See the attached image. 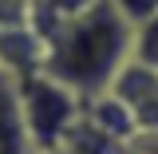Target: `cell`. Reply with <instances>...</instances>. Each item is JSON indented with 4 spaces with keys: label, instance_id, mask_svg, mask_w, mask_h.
<instances>
[{
    "label": "cell",
    "instance_id": "obj_1",
    "mask_svg": "<svg viewBox=\"0 0 158 154\" xmlns=\"http://www.w3.org/2000/svg\"><path fill=\"white\" fill-rule=\"evenodd\" d=\"M36 28L44 32V44H48L44 71L59 79L67 91H75L79 99H95L111 91L115 75L131 59V28L118 20V12L107 0Z\"/></svg>",
    "mask_w": 158,
    "mask_h": 154
},
{
    "label": "cell",
    "instance_id": "obj_2",
    "mask_svg": "<svg viewBox=\"0 0 158 154\" xmlns=\"http://www.w3.org/2000/svg\"><path fill=\"white\" fill-rule=\"evenodd\" d=\"M16 99H20V119H24V135L32 142V150H52L63 142L67 127L79 119L83 99L75 91H67L59 79H52L48 71L16 83Z\"/></svg>",
    "mask_w": 158,
    "mask_h": 154
},
{
    "label": "cell",
    "instance_id": "obj_3",
    "mask_svg": "<svg viewBox=\"0 0 158 154\" xmlns=\"http://www.w3.org/2000/svg\"><path fill=\"white\" fill-rule=\"evenodd\" d=\"M44 59H48V44H44V32L32 20L0 28V71L12 83H24V79L40 75Z\"/></svg>",
    "mask_w": 158,
    "mask_h": 154
},
{
    "label": "cell",
    "instance_id": "obj_4",
    "mask_svg": "<svg viewBox=\"0 0 158 154\" xmlns=\"http://www.w3.org/2000/svg\"><path fill=\"white\" fill-rule=\"evenodd\" d=\"M111 95L127 103L138 131H154L158 135V71L127 59L123 71L115 75V83H111Z\"/></svg>",
    "mask_w": 158,
    "mask_h": 154
},
{
    "label": "cell",
    "instance_id": "obj_5",
    "mask_svg": "<svg viewBox=\"0 0 158 154\" xmlns=\"http://www.w3.org/2000/svg\"><path fill=\"white\" fill-rule=\"evenodd\" d=\"M83 115L91 119L107 138H115V142H127V138L138 131V127H135V115L127 111V103L115 99L111 91H103V95H95V99H83Z\"/></svg>",
    "mask_w": 158,
    "mask_h": 154
},
{
    "label": "cell",
    "instance_id": "obj_6",
    "mask_svg": "<svg viewBox=\"0 0 158 154\" xmlns=\"http://www.w3.org/2000/svg\"><path fill=\"white\" fill-rule=\"evenodd\" d=\"M0 154H36L24 135V119H20V99L16 83L0 71Z\"/></svg>",
    "mask_w": 158,
    "mask_h": 154
},
{
    "label": "cell",
    "instance_id": "obj_7",
    "mask_svg": "<svg viewBox=\"0 0 158 154\" xmlns=\"http://www.w3.org/2000/svg\"><path fill=\"white\" fill-rule=\"evenodd\" d=\"M131 59L150 67V71H158V16L131 28Z\"/></svg>",
    "mask_w": 158,
    "mask_h": 154
},
{
    "label": "cell",
    "instance_id": "obj_8",
    "mask_svg": "<svg viewBox=\"0 0 158 154\" xmlns=\"http://www.w3.org/2000/svg\"><path fill=\"white\" fill-rule=\"evenodd\" d=\"M99 0H32V24H48V20H63L75 16L83 8H91Z\"/></svg>",
    "mask_w": 158,
    "mask_h": 154
},
{
    "label": "cell",
    "instance_id": "obj_9",
    "mask_svg": "<svg viewBox=\"0 0 158 154\" xmlns=\"http://www.w3.org/2000/svg\"><path fill=\"white\" fill-rule=\"evenodd\" d=\"M107 4L118 12V20H123L127 28H138L142 20L158 16V0H107Z\"/></svg>",
    "mask_w": 158,
    "mask_h": 154
},
{
    "label": "cell",
    "instance_id": "obj_10",
    "mask_svg": "<svg viewBox=\"0 0 158 154\" xmlns=\"http://www.w3.org/2000/svg\"><path fill=\"white\" fill-rule=\"evenodd\" d=\"M28 20H32V0H0V28L28 24Z\"/></svg>",
    "mask_w": 158,
    "mask_h": 154
},
{
    "label": "cell",
    "instance_id": "obj_11",
    "mask_svg": "<svg viewBox=\"0 0 158 154\" xmlns=\"http://www.w3.org/2000/svg\"><path fill=\"white\" fill-rule=\"evenodd\" d=\"M123 154H158V135L154 131H135L123 142Z\"/></svg>",
    "mask_w": 158,
    "mask_h": 154
},
{
    "label": "cell",
    "instance_id": "obj_12",
    "mask_svg": "<svg viewBox=\"0 0 158 154\" xmlns=\"http://www.w3.org/2000/svg\"><path fill=\"white\" fill-rule=\"evenodd\" d=\"M40 154H71V150H63V146H52V150H40Z\"/></svg>",
    "mask_w": 158,
    "mask_h": 154
}]
</instances>
